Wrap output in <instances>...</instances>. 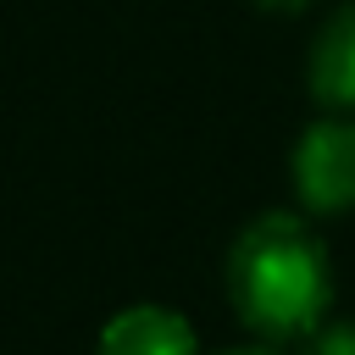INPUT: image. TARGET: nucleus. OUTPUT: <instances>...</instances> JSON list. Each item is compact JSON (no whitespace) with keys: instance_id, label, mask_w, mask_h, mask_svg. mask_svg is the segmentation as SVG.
I'll use <instances>...</instances> for the list:
<instances>
[{"instance_id":"39448f33","label":"nucleus","mask_w":355,"mask_h":355,"mask_svg":"<svg viewBox=\"0 0 355 355\" xmlns=\"http://www.w3.org/2000/svg\"><path fill=\"white\" fill-rule=\"evenodd\" d=\"M305 355H355V316L316 322V327L305 333Z\"/></svg>"},{"instance_id":"0eeeda50","label":"nucleus","mask_w":355,"mask_h":355,"mask_svg":"<svg viewBox=\"0 0 355 355\" xmlns=\"http://www.w3.org/2000/svg\"><path fill=\"white\" fill-rule=\"evenodd\" d=\"M261 6H272V11H294V6H305V0H261Z\"/></svg>"},{"instance_id":"f257e3e1","label":"nucleus","mask_w":355,"mask_h":355,"mask_svg":"<svg viewBox=\"0 0 355 355\" xmlns=\"http://www.w3.org/2000/svg\"><path fill=\"white\" fill-rule=\"evenodd\" d=\"M227 300L261 338H305L333 300V266L322 239L294 211H261L227 250Z\"/></svg>"},{"instance_id":"20e7f679","label":"nucleus","mask_w":355,"mask_h":355,"mask_svg":"<svg viewBox=\"0 0 355 355\" xmlns=\"http://www.w3.org/2000/svg\"><path fill=\"white\" fill-rule=\"evenodd\" d=\"M305 83L327 111H355V6H338L305 55Z\"/></svg>"},{"instance_id":"7ed1b4c3","label":"nucleus","mask_w":355,"mask_h":355,"mask_svg":"<svg viewBox=\"0 0 355 355\" xmlns=\"http://www.w3.org/2000/svg\"><path fill=\"white\" fill-rule=\"evenodd\" d=\"M94 355H200V344H194V327L178 311H166V305H128V311H116L100 327Z\"/></svg>"},{"instance_id":"f03ea898","label":"nucleus","mask_w":355,"mask_h":355,"mask_svg":"<svg viewBox=\"0 0 355 355\" xmlns=\"http://www.w3.org/2000/svg\"><path fill=\"white\" fill-rule=\"evenodd\" d=\"M288 178H294V200L316 216H338L355 211V116L333 111L316 116L288 155Z\"/></svg>"},{"instance_id":"423d86ee","label":"nucleus","mask_w":355,"mask_h":355,"mask_svg":"<svg viewBox=\"0 0 355 355\" xmlns=\"http://www.w3.org/2000/svg\"><path fill=\"white\" fill-rule=\"evenodd\" d=\"M227 355H277V349H266V344H244V349H227Z\"/></svg>"}]
</instances>
